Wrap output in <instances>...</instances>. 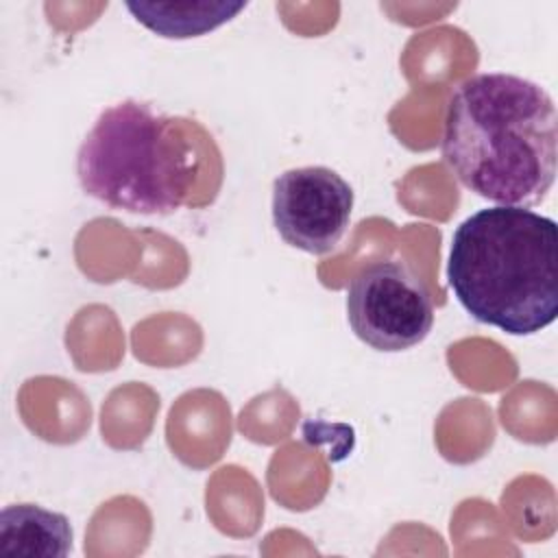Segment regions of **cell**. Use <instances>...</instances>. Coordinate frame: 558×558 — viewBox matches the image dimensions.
I'll return each mask as SVG.
<instances>
[{
	"instance_id": "obj_2",
	"label": "cell",
	"mask_w": 558,
	"mask_h": 558,
	"mask_svg": "<svg viewBox=\"0 0 558 558\" xmlns=\"http://www.w3.org/2000/svg\"><path fill=\"white\" fill-rule=\"evenodd\" d=\"M447 281L480 323L530 336L558 316V225L517 205L471 214L453 231Z\"/></svg>"
},
{
	"instance_id": "obj_7",
	"label": "cell",
	"mask_w": 558,
	"mask_h": 558,
	"mask_svg": "<svg viewBox=\"0 0 558 558\" xmlns=\"http://www.w3.org/2000/svg\"><path fill=\"white\" fill-rule=\"evenodd\" d=\"M126 11L148 31L166 39H190L211 33L246 9L244 0H157L126 2Z\"/></svg>"
},
{
	"instance_id": "obj_6",
	"label": "cell",
	"mask_w": 558,
	"mask_h": 558,
	"mask_svg": "<svg viewBox=\"0 0 558 558\" xmlns=\"http://www.w3.org/2000/svg\"><path fill=\"white\" fill-rule=\"evenodd\" d=\"M70 549L65 514L37 504H13L0 512V558H63Z\"/></svg>"
},
{
	"instance_id": "obj_5",
	"label": "cell",
	"mask_w": 558,
	"mask_h": 558,
	"mask_svg": "<svg viewBox=\"0 0 558 558\" xmlns=\"http://www.w3.org/2000/svg\"><path fill=\"white\" fill-rule=\"evenodd\" d=\"M353 187L331 168L303 166L281 172L272 183V222L294 248L331 253L351 220Z\"/></svg>"
},
{
	"instance_id": "obj_3",
	"label": "cell",
	"mask_w": 558,
	"mask_h": 558,
	"mask_svg": "<svg viewBox=\"0 0 558 558\" xmlns=\"http://www.w3.org/2000/svg\"><path fill=\"white\" fill-rule=\"evenodd\" d=\"M177 122L140 100L107 107L76 155L83 192L131 214L177 211L196 172V157Z\"/></svg>"
},
{
	"instance_id": "obj_1",
	"label": "cell",
	"mask_w": 558,
	"mask_h": 558,
	"mask_svg": "<svg viewBox=\"0 0 558 558\" xmlns=\"http://www.w3.org/2000/svg\"><path fill=\"white\" fill-rule=\"evenodd\" d=\"M440 155L456 179L497 205H538L556 181L558 111L538 83L482 72L456 85Z\"/></svg>"
},
{
	"instance_id": "obj_4",
	"label": "cell",
	"mask_w": 558,
	"mask_h": 558,
	"mask_svg": "<svg viewBox=\"0 0 558 558\" xmlns=\"http://www.w3.org/2000/svg\"><path fill=\"white\" fill-rule=\"evenodd\" d=\"M347 318L364 344L395 353L427 338L434 325V301L425 281L405 262L377 259L351 279Z\"/></svg>"
}]
</instances>
